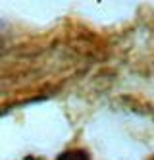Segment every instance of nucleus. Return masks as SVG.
<instances>
[{
  "label": "nucleus",
  "mask_w": 154,
  "mask_h": 160,
  "mask_svg": "<svg viewBox=\"0 0 154 160\" xmlns=\"http://www.w3.org/2000/svg\"><path fill=\"white\" fill-rule=\"evenodd\" d=\"M56 160H91V156L83 148H69V151L62 152Z\"/></svg>",
  "instance_id": "nucleus-1"
}]
</instances>
